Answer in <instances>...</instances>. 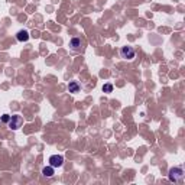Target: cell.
Masks as SVG:
<instances>
[{"mask_svg": "<svg viewBox=\"0 0 185 185\" xmlns=\"http://www.w3.org/2000/svg\"><path fill=\"white\" fill-rule=\"evenodd\" d=\"M168 178H169L171 182H179L181 179L184 178V169L179 168V166H177V168H171V169H169Z\"/></svg>", "mask_w": 185, "mask_h": 185, "instance_id": "cell-1", "label": "cell"}, {"mask_svg": "<svg viewBox=\"0 0 185 185\" xmlns=\"http://www.w3.org/2000/svg\"><path fill=\"white\" fill-rule=\"evenodd\" d=\"M120 55H122V58H125V60H133L135 55H136V51L133 49L132 46H123V48L120 49Z\"/></svg>", "mask_w": 185, "mask_h": 185, "instance_id": "cell-2", "label": "cell"}, {"mask_svg": "<svg viewBox=\"0 0 185 185\" xmlns=\"http://www.w3.org/2000/svg\"><path fill=\"white\" fill-rule=\"evenodd\" d=\"M23 123V119L20 117V116H10V120L7 122V125L9 127L12 129V130H16V129H19L20 126Z\"/></svg>", "mask_w": 185, "mask_h": 185, "instance_id": "cell-3", "label": "cell"}, {"mask_svg": "<svg viewBox=\"0 0 185 185\" xmlns=\"http://www.w3.org/2000/svg\"><path fill=\"white\" fill-rule=\"evenodd\" d=\"M64 164V156L62 155H52L49 158V165L54 166V168H60Z\"/></svg>", "mask_w": 185, "mask_h": 185, "instance_id": "cell-4", "label": "cell"}, {"mask_svg": "<svg viewBox=\"0 0 185 185\" xmlns=\"http://www.w3.org/2000/svg\"><path fill=\"white\" fill-rule=\"evenodd\" d=\"M16 38H18L19 42H26L29 39V33H28V31H19L16 33Z\"/></svg>", "mask_w": 185, "mask_h": 185, "instance_id": "cell-5", "label": "cell"}, {"mask_svg": "<svg viewBox=\"0 0 185 185\" xmlns=\"http://www.w3.org/2000/svg\"><path fill=\"white\" fill-rule=\"evenodd\" d=\"M68 90L70 92H78L80 91V84L77 81H71L70 84H68Z\"/></svg>", "mask_w": 185, "mask_h": 185, "instance_id": "cell-6", "label": "cell"}, {"mask_svg": "<svg viewBox=\"0 0 185 185\" xmlns=\"http://www.w3.org/2000/svg\"><path fill=\"white\" fill-rule=\"evenodd\" d=\"M42 174H44V177H46V178L54 177V166H45L42 169Z\"/></svg>", "mask_w": 185, "mask_h": 185, "instance_id": "cell-7", "label": "cell"}, {"mask_svg": "<svg viewBox=\"0 0 185 185\" xmlns=\"http://www.w3.org/2000/svg\"><path fill=\"white\" fill-rule=\"evenodd\" d=\"M71 46H73L74 49L80 48V46H81V39H80V38H73V39H71Z\"/></svg>", "mask_w": 185, "mask_h": 185, "instance_id": "cell-8", "label": "cell"}, {"mask_svg": "<svg viewBox=\"0 0 185 185\" xmlns=\"http://www.w3.org/2000/svg\"><path fill=\"white\" fill-rule=\"evenodd\" d=\"M103 91L104 92H112L113 91V86L112 84H104V86H103Z\"/></svg>", "mask_w": 185, "mask_h": 185, "instance_id": "cell-9", "label": "cell"}, {"mask_svg": "<svg viewBox=\"0 0 185 185\" xmlns=\"http://www.w3.org/2000/svg\"><path fill=\"white\" fill-rule=\"evenodd\" d=\"M9 120H10V116H9V114H3V116H2V122H5V123H7Z\"/></svg>", "mask_w": 185, "mask_h": 185, "instance_id": "cell-10", "label": "cell"}]
</instances>
